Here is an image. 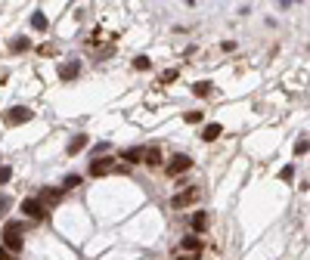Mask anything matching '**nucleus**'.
I'll return each mask as SVG.
<instances>
[{
	"label": "nucleus",
	"instance_id": "1",
	"mask_svg": "<svg viewBox=\"0 0 310 260\" xmlns=\"http://www.w3.org/2000/svg\"><path fill=\"white\" fill-rule=\"evenodd\" d=\"M4 248L13 251V254L22 251V226H19V223H13V220L4 226Z\"/></svg>",
	"mask_w": 310,
	"mask_h": 260
},
{
	"label": "nucleus",
	"instance_id": "2",
	"mask_svg": "<svg viewBox=\"0 0 310 260\" xmlns=\"http://www.w3.org/2000/svg\"><path fill=\"white\" fill-rule=\"evenodd\" d=\"M199 201V189H196V186H186V189L183 192H177L174 198H171V208H189V205H196Z\"/></svg>",
	"mask_w": 310,
	"mask_h": 260
},
{
	"label": "nucleus",
	"instance_id": "3",
	"mask_svg": "<svg viewBox=\"0 0 310 260\" xmlns=\"http://www.w3.org/2000/svg\"><path fill=\"white\" fill-rule=\"evenodd\" d=\"M22 211H25V217H31V220H47V217H50L47 208L37 201V198H25V201H22Z\"/></svg>",
	"mask_w": 310,
	"mask_h": 260
},
{
	"label": "nucleus",
	"instance_id": "4",
	"mask_svg": "<svg viewBox=\"0 0 310 260\" xmlns=\"http://www.w3.org/2000/svg\"><path fill=\"white\" fill-rule=\"evenodd\" d=\"M192 167V158L189 155H174L171 161H168V177H180V174H186Z\"/></svg>",
	"mask_w": 310,
	"mask_h": 260
},
{
	"label": "nucleus",
	"instance_id": "5",
	"mask_svg": "<svg viewBox=\"0 0 310 260\" xmlns=\"http://www.w3.org/2000/svg\"><path fill=\"white\" fill-rule=\"evenodd\" d=\"M25 121H31V108H22V105H16V108H10L7 111V124H25Z\"/></svg>",
	"mask_w": 310,
	"mask_h": 260
},
{
	"label": "nucleus",
	"instance_id": "6",
	"mask_svg": "<svg viewBox=\"0 0 310 260\" xmlns=\"http://www.w3.org/2000/svg\"><path fill=\"white\" fill-rule=\"evenodd\" d=\"M112 167H115V158H96L90 161V177H106Z\"/></svg>",
	"mask_w": 310,
	"mask_h": 260
},
{
	"label": "nucleus",
	"instance_id": "7",
	"mask_svg": "<svg viewBox=\"0 0 310 260\" xmlns=\"http://www.w3.org/2000/svg\"><path fill=\"white\" fill-rule=\"evenodd\" d=\"M183 251H186V254H199V251H202V239H199V236H186V239H183Z\"/></svg>",
	"mask_w": 310,
	"mask_h": 260
},
{
	"label": "nucleus",
	"instance_id": "8",
	"mask_svg": "<svg viewBox=\"0 0 310 260\" xmlns=\"http://www.w3.org/2000/svg\"><path fill=\"white\" fill-rule=\"evenodd\" d=\"M143 158H146V149H140V146H134V149H127V152H124V161L127 164H137Z\"/></svg>",
	"mask_w": 310,
	"mask_h": 260
},
{
	"label": "nucleus",
	"instance_id": "9",
	"mask_svg": "<svg viewBox=\"0 0 310 260\" xmlns=\"http://www.w3.org/2000/svg\"><path fill=\"white\" fill-rule=\"evenodd\" d=\"M87 146V133H77L71 142H68V155H77V152H81V149Z\"/></svg>",
	"mask_w": 310,
	"mask_h": 260
},
{
	"label": "nucleus",
	"instance_id": "10",
	"mask_svg": "<svg viewBox=\"0 0 310 260\" xmlns=\"http://www.w3.org/2000/svg\"><path fill=\"white\" fill-rule=\"evenodd\" d=\"M192 226H196V233H205V226H208V214H205V211H196V217H192Z\"/></svg>",
	"mask_w": 310,
	"mask_h": 260
},
{
	"label": "nucleus",
	"instance_id": "11",
	"mask_svg": "<svg viewBox=\"0 0 310 260\" xmlns=\"http://www.w3.org/2000/svg\"><path fill=\"white\" fill-rule=\"evenodd\" d=\"M220 133H223V127H220V124H208V127H205V133H202V139H205V142H211V139H217Z\"/></svg>",
	"mask_w": 310,
	"mask_h": 260
},
{
	"label": "nucleus",
	"instance_id": "12",
	"mask_svg": "<svg viewBox=\"0 0 310 260\" xmlns=\"http://www.w3.org/2000/svg\"><path fill=\"white\" fill-rule=\"evenodd\" d=\"M77 74V62H68V65H59V78L62 81H68V78H74Z\"/></svg>",
	"mask_w": 310,
	"mask_h": 260
},
{
	"label": "nucleus",
	"instance_id": "13",
	"mask_svg": "<svg viewBox=\"0 0 310 260\" xmlns=\"http://www.w3.org/2000/svg\"><path fill=\"white\" fill-rule=\"evenodd\" d=\"M44 201H47V205H56V201H59V189H44V192H41V205H44Z\"/></svg>",
	"mask_w": 310,
	"mask_h": 260
},
{
	"label": "nucleus",
	"instance_id": "14",
	"mask_svg": "<svg viewBox=\"0 0 310 260\" xmlns=\"http://www.w3.org/2000/svg\"><path fill=\"white\" fill-rule=\"evenodd\" d=\"M77 186H81V177H77V174H68L62 180V189H77Z\"/></svg>",
	"mask_w": 310,
	"mask_h": 260
},
{
	"label": "nucleus",
	"instance_id": "15",
	"mask_svg": "<svg viewBox=\"0 0 310 260\" xmlns=\"http://www.w3.org/2000/svg\"><path fill=\"white\" fill-rule=\"evenodd\" d=\"M31 25H34L37 31H47V16H44V13H34V16H31Z\"/></svg>",
	"mask_w": 310,
	"mask_h": 260
},
{
	"label": "nucleus",
	"instance_id": "16",
	"mask_svg": "<svg viewBox=\"0 0 310 260\" xmlns=\"http://www.w3.org/2000/svg\"><path fill=\"white\" fill-rule=\"evenodd\" d=\"M134 68H137V71H149V68H152V59H149V56H137V59H134Z\"/></svg>",
	"mask_w": 310,
	"mask_h": 260
},
{
	"label": "nucleus",
	"instance_id": "17",
	"mask_svg": "<svg viewBox=\"0 0 310 260\" xmlns=\"http://www.w3.org/2000/svg\"><path fill=\"white\" fill-rule=\"evenodd\" d=\"M159 161H162V152H159V149H155V146L146 149V164H159Z\"/></svg>",
	"mask_w": 310,
	"mask_h": 260
},
{
	"label": "nucleus",
	"instance_id": "18",
	"mask_svg": "<svg viewBox=\"0 0 310 260\" xmlns=\"http://www.w3.org/2000/svg\"><path fill=\"white\" fill-rule=\"evenodd\" d=\"M192 93H196V96H208V93H211V84H208V81H199L196 87H192Z\"/></svg>",
	"mask_w": 310,
	"mask_h": 260
},
{
	"label": "nucleus",
	"instance_id": "19",
	"mask_svg": "<svg viewBox=\"0 0 310 260\" xmlns=\"http://www.w3.org/2000/svg\"><path fill=\"white\" fill-rule=\"evenodd\" d=\"M279 180H286V183H289V180H295V167H292V164H286V167L279 170Z\"/></svg>",
	"mask_w": 310,
	"mask_h": 260
},
{
	"label": "nucleus",
	"instance_id": "20",
	"mask_svg": "<svg viewBox=\"0 0 310 260\" xmlns=\"http://www.w3.org/2000/svg\"><path fill=\"white\" fill-rule=\"evenodd\" d=\"M10 47H13V50H28L31 44H28V37H16V41H13Z\"/></svg>",
	"mask_w": 310,
	"mask_h": 260
},
{
	"label": "nucleus",
	"instance_id": "21",
	"mask_svg": "<svg viewBox=\"0 0 310 260\" xmlns=\"http://www.w3.org/2000/svg\"><path fill=\"white\" fill-rule=\"evenodd\" d=\"M183 118H186L189 124H199V121H202V111H186V115H183Z\"/></svg>",
	"mask_w": 310,
	"mask_h": 260
},
{
	"label": "nucleus",
	"instance_id": "22",
	"mask_svg": "<svg viewBox=\"0 0 310 260\" xmlns=\"http://www.w3.org/2000/svg\"><path fill=\"white\" fill-rule=\"evenodd\" d=\"M171 81H177V68H171V71L162 74V84H171Z\"/></svg>",
	"mask_w": 310,
	"mask_h": 260
},
{
	"label": "nucleus",
	"instance_id": "23",
	"mask_svg": "<svg viewBox=\"0 0 310 260\" xmlns=\"http://www.w3.org/2000/svg\"><path fill=\"white\" fill-rule=\"evenodd\" d=\"M307 149H310V139H298V146H295V152H298V155H304Z\"/></svg>",
	"mask_w": 310,
	"mask_h": 260
},
{
	"label": "nucleus",
	"instance_id": "24",
	"mask_svg": "<svg viewBox=\"0 0 310 260\" xmlns=\"http://www.w3.org/2000/svg\"><path fill=\"white\" fill-rule=\"evenodd\" d=\"M10 180V167H0V183H7Z\"/></svg>",
	"mask_w": 310,
	"mask_h": 260
},
{
	"label": "nucleus",
	"instance_id": "25",
	"mask_svg": "<svg viewBox=\"0 0 310 260\" xmlns=\"http://www.w3.org/2000/svg\"><path fill=\"white\" fill-rule=\"evenodd\" d=\"M10 211V198H0V214H7Z\"/></svg>",
	"mask_w": 310,
	"mask_h": 260
},
{
	"label": "nucleus",
	"instance_id": "26",
	"mask_svg": "<svg viewBox=\"0 0 310 260\" xmlns=\"http://www.w3.org/2000/svg\"><path fill=\"white\" fill-rule=\"evenodd\" d=\"M0 260H13V257H10V251H7L4 245H0Z\"/></svg>",
	"mask_w": 310,
	"mask_h": 260
},
{
	"label": "nucleus",
	"instance_id": "27",
	"mask_svg": "<svg viewBox=\"0 0 310 260\" xmlns=\"http://www.w3.org/2000/svg\"><path fill=\"white\" fill-rule=\"evenodd\" d=\"M177 260H199V254H183V257H177Z\"/></svg>",
	"mask_w": 310,
	"mask_h": 260
}]
</instances>
